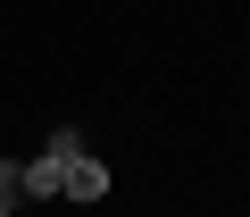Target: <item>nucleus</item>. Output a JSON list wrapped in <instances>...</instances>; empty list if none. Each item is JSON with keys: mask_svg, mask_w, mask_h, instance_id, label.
Listing matches in <instances>:
<instances>
[{"mask_svg": "<svg viewBox=\"0 0 250 217\" xmlns=\"http://www.w3.org/2000/svg\"><path fill=\"white\" fill-rule=\"evenodd\" d=\"M59 192H67V200H100V192H108V167H100V159L83 151V159L67 167V184H59Z\"/></svg>", "mask_w": 250, "mask_h": 217, "instance_id": "nucleus-2", "label": "nucleus"}, {"mask_svg": "<svg viewBox=\"0 0 250 217\" xmlns=\"http://www.w3.org/2000/svg\"><path fill=\"white\" fill-rule=\"evenodd\" d=\"M75 159H83V134H67V126H59V134H50V151H42V159H25V200H50V192L67 184V167H75Z\"/></svg>", "mask_w": 250, "mask_h": 217, "instance_id": "nucleus-1", "label": "nucleus"}, {"mask_svg": "<svg viewBox=\"0 0 250 217\" xmlns=\"http://www.w3.org/2000/svg\"><path fill=\"white\" fill-rule=\"evenodd\" d=\"M0 217H9V209H0Z\"/></svg>", "mask_w": 250, "mask_h": 217, "instance_id": "nucleus-4", "label": "nucleus"}, {"mask_svg": "<svg viewBox=\"0 0 250 217\" xmlns=\"http://www.w3.org/2000/svg\"><path fill=\"white\" fill-rule=\"evenodd\" d=\"M17 200H25V167L9 159V167H0V209H9V217H17Z\"/></svg>", "mask_w": 250, "mask_h": 217, "instance_id": "nucleus-3", "label": "nucleus"}]
</instances>
